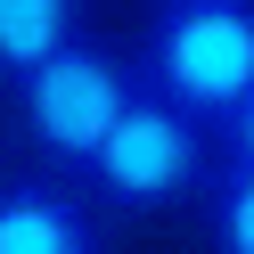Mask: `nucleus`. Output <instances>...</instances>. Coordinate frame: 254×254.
<instances>
[{
  "mask_svg": "<svg viewBox=\"0 0 254 254\" xmlns=\"http://www.w3.org/2000/svg\"><path fill=\"white\" fill-rule=\"evenodd\" d=\"M131 99H139V66L115 58L107 41H74V50H58L41 74L17 82L25 139H33L50 164H66V172H90V156L107 148V131L123 123Z\"/></svg>",
  "mask_w": 254,
  "mask_h": 254,
  "instance_id": "obj_2",
  "label": "nucleus"
},
{
  "mask_svg": "<svg viewBox=\"0 0 254 254\" xmlns=\"http://www.w3.org/2000/svg\"><path fill=\"white\" fill-rule=\"evenodd\" d=\"M221 148H230V164H246V172H254V99L238 107L230 123H221Z\"/></svg>",
  "mask_w": 254,
  "mask_h": 254,
  "instance_id": "obj_7",
  "label": "nucleus"
},
{
  "mask_svg": "<svg viewBox=\"0 0 254 254\" xmlns=\"http://www.w3.org/2000/svg\"><path fill=\"white\" fill-rule=\"evenodd\" d=\"M205 205H213V246H221V254H254V172H246V164L213 172Z\"/></svg>",
  "mask_w": 254,
  "mask_h": 254,
  "instance_id": "obj_6",
  "label": "nucleus"
},
{
  "mask_svg": "<svg viewBox=\"0 0 254 254\" xmlns=\"http://www.w3.org/2000/svg\"><path fill=\"white\" fill-rule=\"evenodd\" d=\"M90 189L115 213H164L181 197L213 189V131L189 123L181 107H164L156 90H139L123 107V123L107 131V148L90 156Z\"/></svg>",
  "mask_w": 254,
  "mask_h": 254,
  "instance_id": "obj_3",
  "label": "nucleus"
},
{
  "mask_svg": "<svg viewBox=\"0 0 254 254\" xmlns=\"http://www.w3.org/2000/svg\"><path fill=\"white\" fill-rule=\"evenodd\" d=\"M0 254H107V238L74 189L17 172V181H0Z\"/></svg>",
  "mask_w": 254,
  "mask_h": 254,
  "instance_id": "obj_4",
  "label": "nucleus"
},
{
  "mask_svg": "<svg viewBox=\"0 0 254 254\" xmlns=\"http://www.w3.org/2000/svg\"><path fill=\"white\" fill-rule=\"evenodd\" d=\"M74 41H82V0H0V82L8 90Z\"/></svg>",
  "mask_w": 254,
  "mask_h": 254,
  "instance_id": "obj_5",
  "label": "nucleus"
},
{
  "mask_svg": "<svg viewBox=\"0 0 254 254\" xmlns=\"http://www.w3.org/2000/svg\"><path fill=\"white\" fill-rule=\"evenodd\" d=\"M131 66L139 90L221 131L254 99V0H156Z\"/></svg>",
  "mask_w": 254,
  "mask_h": 254,
  "instance_id": "obj_1",
  "label": "nucleus"
}]
</instances>
